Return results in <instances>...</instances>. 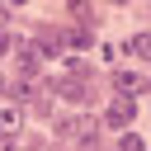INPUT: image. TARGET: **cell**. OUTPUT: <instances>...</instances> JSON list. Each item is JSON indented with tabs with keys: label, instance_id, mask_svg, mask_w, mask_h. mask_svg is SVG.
<instances>
[{
	"label": "cell",
	"instance_id": "7c38bea8",
	"mask_svg": "<svg viewBox=\"0 0 151 151\" xmlns=\"http://www.w3.org/2000/svg\"><path fill=\"white\" fill-rule=\"evenodd\" d=\"M14 42H19V38H9V33H0V57H5V52H14Z\"/></svg>",
	"mask_w": 151,
	"mask_h": 151
},
{
	"label": "cell",
	"instance_id": "4fadbf2b",
	"mask_svg": "<svg viewBox=\"0 0 151 151\" xmlns=\"http://www.w3.org/2000/svg\"><path fill=\"white\" fill-rule=\"evenodd\" d=\"M0 90H5V76H0Z\"/></svg>",
	"mask_w": 151,
	"mask_h": 151
},
{
	"label": "cell",
	"instance_id": "8fae6325",
	"mask_svg": "<svg viewBox=\"0 0 151 151\" xmlns=\"http://www.w3.org/2000/svg\"><path fill=\"white\" fill-rule=\"evenodd\" d=\"M127 52H132V57H142V52H146V38H142V33H137V38H127Z\"/></svg>",
	"mask_w": 151,
	"mask_h": 151
},
{
	"label": "cell",
	"instance_id": "5b68a950",
	"mask_svg": "<svg viewBox=\"0 0 151 151\" xmlns=\"http://www.w3.org/2000/svg\"><path fill=\"white\" fill-rule=\"evenodd\" d=\"M19 127H24V109H19V104H0V137L14 142Z\"/></svg>",
	"mask_w": 151,
	"mask_h": 151
},
{
	"label": "cell",
	"instance_id": "8992f818",
	"mask_svg": "<svg viewBox=\"0 0 151 151\" xmlns=\"http://www.w3.org/2000/svg\"><path fill=\"white\" fill-rule=\"evenodd\" d=\"M28 42L38 47V57H61V52H66V47H61V33H57V28H42V33H38V38H28Z\"/></svg>",
	"mask_w": 151,
	"mask_h": 151
},
{
	"label": "cell",
	"instance_id": "ba28073f",
	"mask_svg": "<svg viewBox=\"0 0 151 151\" xmlns=\"http://www.w3.org/2000/svg\"><path fill=\"white\" fill-rule=\"evenodd\" d=\"M57 33H61V47H66V52L90 47V28H57Z\"/></svg>",
	"mask_w": 151,
	"mask_h": 151
},
{
	"label": "cell",
	"instance_id": "6da1fadb",
	"mask_svg": "<svg viewBox=\"0 0 151 151\" xmlns=\"http://www.w3.org/2000/svg\"><path fill=\"white\" fill-rule=\"evenodd\" d=\"M5 90H9V104H19V109H24V104L47 109V99H42V90H38V76H14Z\"/></svg>",
	"mask_w": 151,
	"mask_h": 151
},
{
	"label": "cell",
	"instance_id": "9c48e42d",
	"mask_svg": "<svg viewBox=\"0 0 151 151\" xmlns=\"http://www.w3.org/2000/svg\"><path fill=\"white\" fill-rule=\"evenodd\" d=\"M113 90H118V94H137V90H142V71H118V76H113Z\"/></svg>",
	"mask_w": 151,
	"mask_h": 151
},
{
	"label": "cell",
	"instance_id": "30bf717a",
	"mask_svg": "<svg viewBox=\"0 0 151 151\" xmlns=\"http://www.w3.org/2000/svg\"><path fill=\"white\" fill-rule=\"evenodd\" d=\"M118 151H146V142H142V137H137V132H127V137H123V142H118Z\"/></svg>",
	"mask_w": 151,
	"mask_h": 151
},
{
	"label": "cell",
	"instance_id": "7a4b0ae2",
	"mask_svg": "<svg viewBox=\"0 0 151 151\" xmlns=\"http://www.w3.org/2000/svg\"><path fill=\"white\" fill-rule=\"evenodd\" d=\"M132 118H137V99H132V94H113L109 109H104V123H109V127H127Z\"/></svg>",
	"mask_w": 151,
	"mask_h": 151
},
{
	"label": "cell",
	"instance_id": "277c9868",
	"mask_svg": "<svg viewBox=\"0 0 151 151\" xmlns=\"http://www.w3.org/2000/svg\"><path fill=\"white\" fill-rule=\"evenodd\" d=\"M76 151H99V123L94 118H76Z\"/></svg>",
	"mask_w": 151,
	"mask_h": 151
},
{
	"label": "cell",
	"instance_id": "3957f363",
	"mask_svg": "<svg viewBox=\"0 0 151 151\" xmlns=\"http://www.w3.org/2000/svg\"><path fill=\"white\" fill-rule=\"evenodd\" d=\"M14 76H38V47L28 38L14 42Z\"/></svg>",
	"mask_w": 151,
	"mask_h": 151
},
{
	"label": "cell",
	"instance_id": "52a82bcc",
	"mask_svg": "<svg viewBox=\"0 0 151 151\" xmlns=\"http://www.w3.org/2000/svg\"><path fill=\"white\" fill-rule=\"evenodd\" d=\"M57 94L71 99V104H80V99H85V80H80V76H57Z\"/></svg>",
	"mask_w": 151,
	"mask_h": 151
}]
</instances>
